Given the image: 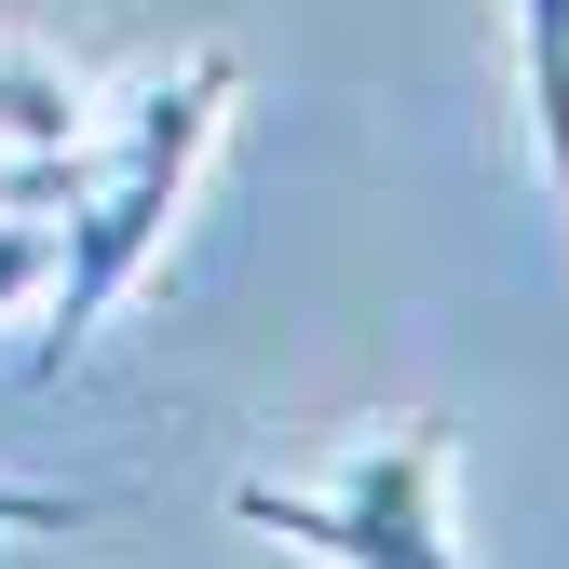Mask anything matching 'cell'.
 I'll return each mask as SVG.
<instances>
[{"label":"cell","instance_id":"obj_5","mask_svg":"<svg viewBox=\"0 0 569 569\" xmlns=\"http://www.w3.org/2000/svg\"><path fill=\"white\" fill-rule=\"evenodd\" d=\"M41 529H82V488H28V475H0V542H41Z\"/></svg>","mask_w":569,"mask_h":569},{"label":"cell","instance_id":"obj_4","mask_svg":"<svg viewBox=\"0 0 569 569\" xmlns=\"http://www.w3.org/2000/svg\"><path fill=\"white\" fill-rule=\"evenodd\" d=\"M41 284H54V203H0V326L41 312Z\"/></svg>","mask_w":569,"mask_h":569},{"label":"cell","instance_id":"obj_2","mask_svg":"<svg viewBox=\"0 0 569 569\" xmlns=\"http://www.w3.org/2000/svg\"><path fill=\"white\" fill-rule=\"evenodd\" d=\"M231 516L312 542V556H339V569H448V556H461V529H448V435H435V420L367 435L339 475H244Z\"/></svg>","mask_w":569,"mask_h":569},{"label":"cell","instance_id":"obj_3","mask_svg":"<svg viewBox=\"0 0 569 569\" xmlns=\"http://www.w3.org/2000/svg\"><path fill=\"white\" fill-rule=\"evenodd\" d=\"M516 82H529V150L569 190V0H516Z\"/></svg>","mask_w":569,"mask_h":569},{"label":"cell","instance_id":"obj_1","mask_svg":"<svg viewBox=\"0 0 569 569\" xmlns=\"http://www.w3.org/2000/svg\"><path fill=\"white\" fill-rule=\"evenodd\" d=\"M231 96H244V68L203 41V54H177V68H150L122 109H96V136H82V163H68V203H54V284H41V380L82 352L109 312H122V284L163 258V231H177V203H190V177H203V150H218V122H231Z\"/></svg>","mask_w":569,"mask_h":569}]
</instances>
